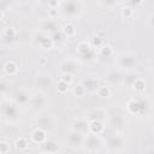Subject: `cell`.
<instances>
[{
	"label": "cell",
	"instance_id": "cell-7",
	"mask_svg": "<svg viewBox=\"0 0 154 154\" xmlns=\"http://www.w3.org/2000/svg\"><path fill=\"white\" fill-rule=\"evenodd\" d=\"M77 53H78L82 58L88 59V60H90V59L94 57V54H95V52H94V49H93L90 42H87V41L79 42V43L77 45Z\"/></svg>",
	"mask_w": 154,
	"mask_h": 154
},
{
	"label": "cell",
	"instance_id": "cell-1",
	"mask_svg": "<svg viewBox=\"0 0 154 154\" xmlns=\"http://www.w3.org/2000/svg\"><path fill=\"white\" fill-rule=\"evenodd\" d=\"M83 10L81 1H61L59 5V13L65 18H77Z\"/></svg>",
	"mask_w": 154,
	"mask_h": 154
},
{
	"label": "cell",
	"instance_id": "cell-33",
	"mask_svg": "<svg viewBox=\"0 0 154 154\" xmlns=\"http://www.w3.org/2000/svg\"><path fill=\"white\" fill-rule=\"evenodd\" d=\"M122 14L125 18H131L134 16V8H131V7H124L122 10Z\"/></svg>",
	"mask_w": 154,
	"mask_h": 154
},
{
	"label": "cell",
	"instance_id": "cell-30",
	"mask_svg": "<svg viewBox=\"0 0 154 154\" xmlns=\"http://www.w3.org/2000/svg\"><path fill=\"white\" fill-rule=\"evenodd\" d=\"M69 85L70 84H67L66 82H64V81H59L58 82V84H57V90H58V93H60V94H65V93H67V90H69Z\"/></svg>",
	"mask_w": 154,
	"mask_h": 154
},
{
	"label": "cell",
	"instance_id": "cell-16",
	"mask_svg": "<svg viewBox=\"0 0 154 154\" xmlns=\"http://www.w3.org/2000/svg\"><path fill=\"white\" fill-rule=\"evenodd\" d=\"M105 130V125L100 120H90L89 122V134L100 135Z\"/></svg>",
	"mask_w": 154,
	"mask_h": 154
},
{
	"label": "cell",
	"instance_id": "cell-9",
	"mask_svg": "<svg viewBox=\"0 0 154 154\" xmlns=\"http://www.w3.org/2000/svg\"><path fill=\"white\" fill-rule=\"evenodd\" d=\"M48 100L47 97L45 96V94L42 93H35L31 95V99H30V106L32 108H36V109H41L43 108L46 105H47Z\"/></svg>",
	"mask_w": 154,
	"mask_h": 154
},
{
	"label": "cell",
	"instance_id": "cell-23",
	"mask_svg": "<svg viewBox=\"0 0 154 154\" xmlns=\"http://www.w3.org/2000/svg\"><path fill=\"white\" fill-rule=\"evenodd\" d=\"M82 84H83V87L85 88L87 91H88V90H97V88H99L97 82H96V79H94V78H88V79L83 81Z\"/></svg>",
	"mask_w": 154,
	"mask_h": 154
},
{
	"label": "cell",
	"instance_id": "cell-22",
	"mask_svg": "<svg viewBox=\"0 0 154 154\" xmlns=\"http://www.w3.org/2000/svg\"><path fill=\"white\" fill-rule=\"evenodd\" d=\"M61 32H63V35H64V36L71 37V36H73V35H75V32H76V28H75V25H73V24L67 23V24H64V25L61 26Z\"/></svg>",
	"mask_w": 154,
	"mask_h": 154
},
{
	"label": "cell",
	"instance_id": "cell-24",
	"mask_svg": "<svg viewBox=\"0 0 154 154\" xmlns=\"http://www.w3.org/2000/svg\"><path fill=\"white\" fill-rule=\"evenodd\" d=\"M14 146H16L17 149H19V150H24V149H26V148L29 147V142H28V140H26L25 137L20 136V137H18V138L16 140Z\"/></svg>",
	"mask_w": 154,
	"mask_h": 154
},
{
	"label": "cell",
	"instance_id": "cell-17",
	"mask_svg": "<svg viewBox=\"0 0 154 154\" xmlns=\"http://www.w3.org/2000/svg\"><path fill=\"white\" fill-rule=\"evenodd\" d=\"M105 116H106V113H105L102 109L96 108V109H93V111L88 114L87 119H90V120H100V122H102V120L105 119ZM90 120H89V122H90Z\"/></svg>",
	"mask_w": 154,
	"mask_h": 154
},
{
	"label": "cell",
	"instance_id": "cell-35",
	"mask_svg": "<svg viewBox=\"0 0 154 154\" xmlns=\"http://www.w3.org/2000/svg\"><path fill=\"white\" fill-rule=\"evenodd\" d=\"M60 79L64 81V82H66L67 84H70L73 81V75L72 73H63V77Z\"/></svg>",
	"mask_w": 154,
	"mask_h": 154
},
{
	"label": "cell",
	"instance_id": "cell-26",
	"mask_svg": "<svg viewBox=\"0 0 154 154\" xmlns=\"http://www.w3.org/2000/svg\"><path fill=\"white\" fill-rule=\"evenodd\" d=\"M96 93L100 97H109L111 96V88L106 84L105 85H99Z\"/></svg>",
	"mask_w": 154,
	"mask_h": 154
},
{
	"label": "cell",
	"instance_id": "cell-15",
	"mask_svg": "<svg viewBox=\"0 0 154 154\" xmlns=\"http://www.w3.org/2000/svg\"><path fill=\"white\" fill-rule=\"evenodd\" d=\"M60 69H61V72L63 73H72L77 70V64L75 60L72 59H67V60H64L61 64H60Z\"/></svg>",
	"mask_w": 154,
	"mask_h": 154
},
{
	"label": "cell",
	"instance_id": "cell-6",
	"mask_svg": "<svg viewBox=\"0 0 154 154\" xmlns=\"http://www.w3.org/2000/svg\"><path fill=\"white\" fill-rule=\"evenodd\" d=\"M84 146L89 152H96L101 146V140L99 135L94 134H87L84 138Z\"/></svg>",
	"mask_w": 154,
	"mask_h": 154
},
{
	"label": "cell",
	"instance_id": "cell-4",
	"mask_svg": "<svg viewBox=\"0 0 154 154\" xmlns=\"http://www.w3.org/2000/svg\"><path fill=\"white\" fill-rule=\"evenodd\" d=\"M136 63H137L136 54L130 53V52L122 53L119 55V58H118V64L124 69H131V67H134L136 65Z\"/></svg>",
	"mask_w": 154,
	"mask_h": 154
},
{
	"label": "cell",
	"instance_id": "cell-18",
	"mask_svg": "<svg viewBox=\"0 0 154 154\" xmlns=\"http://www.w3.org/2000/svg\"><path fill=\"white\" fill-rule=\"evenodd\" d=\"M123 144H124V138L122 136H118V135L117 136H113L108 141V147L111 149H119V148L123 147Z\"/></svg>",
	"mask_w": 154,
	"mask_h": 154
},
{
	"label": "cell",
	"instance_id": "cell-31",
	"mask_svg": "<svg viewBox=\"0 0 154 154\" xmlns=\"http://www.w3.org/2000/svg\"><path fill=\"white\" fill-rule=\"evenodd\" d=\"M17 35V31H16V29L14 28H6L5 30H4V32H2V37L4 38H13L14 36Z\"/></svg>",
	"mask_w": 154,
	"mask_h": 154
},
{
	"label": "cell",
	"instance_id": "cell-36",
	"mask_svg": "<svg viewBox=\"0 0 154 154\" xmlns=\"http://www.w3.org/2000/svg\"><path fill=\"white\" fill-rule=\"evenodd\" d=\"M149 25L154 28V13H153V14L149 17Z\"/></svg>",
	"mask_w": 154,
	"mask_h": 154
},
{
	"label": "cell",
	"instance_id": "cell-20",
	"mask_svg": "<svg viewBox=\"0 0 154 154\" xmlns=\"http://www.w3.org/2000/svg\"><path fill=\"white\" fill-rule=\"evenodd\" d=\"M42 30L45 32H47V31H49V32H57L58 24H57L55 20H47V22H45L42 24Z\"/></svg>",
	"mask_w": 154,
	"mask_h": 154
},
{
	"label": "cell",
	"instance_id": "cell-10",
	"mask_svg": "<svg viewBox=\"0 0 154 154\" xmlns=\"http://www.w3.org/2000/svg\"><path fill=\"white\" fill-rule=\"evenodd\" d=\"M35 84L41 88V89H46L48 87H51L52 84V77L49 73H46V72H40L36 75L35 77Z\"/></svg>",
	"mask_w": 154,
	"mask_h": 154
},
{
	"label": "cell",
	"instance_id": "cell-32",
	"mask_svg": "<svg viewBox=\"0 0 154 154\" xmlns=\"http://www.w3.org/2000/svg\"><path fill=\"white\" fill-rule=\"evenodd\" d=\"M0 152H1V154H7L10 152V144L5 140H2L0 142Z\"/></svg>",
	"mask_w": 154,
	"mask_h": 154
},
{
	"label": "cell",
	"instance_id": "cell-11",
	"mask_svg": "<svg viewBox=\"0 0 154 154\" xmlns=\"http://www.w3.org/2000/svg\"><path fill=\"white\" fill-rule=\"evenodd\" d=\"M126 109L131 114H140V113L144 112L142 100L141 99H131L126 105Z\"/></svg>",
	"mask_w": 154,
	"mask_h": 154
},
{
	"label": "cell",
	"instance_id": "cell-2",
	"mask_svg": "<svg viewBox=\"0 0 154 154\" xmlns=\"http://www.w3.org/2000/svg\"><path fill=\"white\" fill-rule=\"evenodd\" d=\"M2 116L6 118L8 122H16L19 116V111L14 103L10 102H4L2 103Z\"/></svg>",
	"mask_w": 154,
	"mask_h": 154
},
{
	"label": "cell",
	"instance_id": "cell-14",
	"mask_svg": "<svg viewBox=\"0 0 154 154\" xmlns=\"http://www.w3.org/2000/svg\"><path fill=\"white\" fill-rule=\"evenodd\" d=\"M36 123H37V126L38 128H41V129H43L46 131L53 129V126H54V122H53V119L49 116H42V117H40L36 120Z\"/></svg>",
	"mask_w": 154,
	"mask_h": 154
},
{
	"label": "cell",
	"instance_id": "cell-28",
	"mask_svg": "<svg viewBox=\"0 0 154 154\" xmlns=\"http://www.w3.org/2000/svg\"><path fill=\"white\" fill-rule=\"evenodd\" d=\"M90 45H91L93 48H100L103 45V38L100 37L99 35H94L90 40Z\"/></svg>",
	"mask_w": 154,
	"mask_h": 154
},
{
	"label": "cell",
	"instance_id": "cell-29",
	"mask_svg": "<svg viewBox=\"0 0 154 154\" xmlns=\"http://www.w3.org/2000/svg\"><path fill=\"white\" fill-rule=\"evenodd\" d=\"M72 93H73V95H76V96H83V95L87 93V90H85V88L83 87V84L79 83V84H77L76 87H73Z\"/></svg>",
	"mask_w": 154,
	"mask_h": 154
},
{
	"label": "cell",
	"instance_id": "cell-37",
	"mask_svg": "<svg viewBox=\"0 0 154 154\" xmlns=\"http://www.w3.org/2000/svg\"><path fill=\"white\" fill-rule=\"evenodd\" d=\"M41 154H53V153H49V152H45V150H43Z\"/></svg>",
	"mask_w": 154,
	"mask_h": 154
},
{
	"label": "cell",
	"instance_id": "cell-19",
	"mask_svg": "<svg viewBox=\"0 0 154 154\" xmlns=\"http://www.w3.org/2000/svg\"><path fill=\"white\" fill-rule=\"evenodd\" d=\"M4 71L8 76H14L18 72V65L14 61H7L4 65Z\"/></svg>",
	"mask_w": 154,
	"mask_h": 154
},
{
	"label": "cell",
	"instance_id": "cell-34",
	"mask_svg": "<svg viewBox=\"0 0 154 154\" xmlns=\"http://www.w3.org/2000/svg\"><path fill=\"white\" fill-rule=\"evenodd\" d=\"M47 13H48V17L51 19H55L59 14V8H48Z\"/></svg>",
	"mask_w": 154,
	"mask_h": 154
},
{
	"label": "cell",
	"instance_id": "cell-38",
	"mask_svg": "<svg viewBox=\"0 0 154 154\" xmlns=\"http://www.w3.org/2000/svg\"><path fill=\"white\" fill-rule=\"evenodd\" d=\"M152 70H153V71H154V61H153V63H152Z\"/></svg>",
	"mask_w": 154,
	"mask_h": 154
},
{
	"label": "cell",
	"instance_id": "cell-5",
	"mask_svg": "<svg viewBox=\"0 0 154 154\" xmlns=\"http://www.w3.org/2000/svg\"><path fill=\"white\" fill-rule=\"evenodd\" d=\"M71 130L82 135L89 134V120L87 118H77L71 124Z\"/></svg>",
	"mask_w": 154,
	"mask_h": 154
},
{
	"label": "cell",
	"instance_id": "cell-8",
	"mask_svg": "<svg viewBox=\"0 0 154 154\" xmlns=\"http://www.w3.org/2000/svg\"><path fill=\"white\" fill-rule=\"evenodd\" d=\"M84 138H85L84 135L71 130V132H70V134L67 135V137H66V141H67V144H69L70 147L78 148V147H81L82 144H84Z\"/></svg>",
	"mask_w": 154,
	"mask_h": 154
},
{
	"label": "cell",
	"instance_id": "cell-3",
	"mask_svg": "<svg viewBox=\"0 0 154 154\" xmlns=\"http://www.w3.org/2000/svg\"><path fill=\"white\" fill-rule=\"evenodd\" d=\"M35 41L38 42V46L43 49H51L54 46V40L43 30H40L35 34Z\"/></svg>",
	"mask_w": 154,
	"mask_h": 154
},
{
	"label": "cell",
	"instance_id": "cell-21",
	"mask_svg": "<svg viewBox=\"0 0 154 154\" xmlns=\"http://www.w3.org/2000/svg\"><path fill=\"white\" fill-rule=\"evenodd\" d=\"M131 87H132V89H134L135 91H137V93H142V91H144V89H146V82H144L143 78L137 77V78L135 79V82L132 83Z\"/></svg>",
	"mask_w": 154,
	"mask_h": 154
},
{
	"label": "cell",
	"instance_id": "cell-25",
	"mask_svg": "<svg viewBox=\"0 0 154 154\" xmlns=\"http://www.w3.org/2000/svg\"><path fill=\"white\" fill-rule=\"evenodd\" d=\"M100 55L103 58H109L113 55V48L109 45H102L100 47Z\"/></svg>",
	"mask_w": 154,
	"mask_h": 154
},
{
	"label": "cell",
	"instance_id": "cell-12",
	"mask_svg": "<svg viewBox=\"0 0 154 154\" xmlns=\"http://www.w3.org/2000/svg\"><path fill=\"white\" fill-rule=\"evenodd\" d=\"M31 141L38 144H43L47 141V131L41 128H36L31 132Z\"/></svg>",
	"mask_w": 154,
	"mask_h": 154
},
{
	"label": "cell",
	"instance_id": "cell-27",
	"mask_svg": "<svg viewBox=\"0 0 154 154\" xmlns=\"http://www.w3.org/2000/svg\"><path fill=\"white\" fill-rule=\"evenodd\" d=\"M43 150L45 152H49V153H55L57 150H58V144L54 142V141H46L45 143H43Z\"/></svg>",
	"mask_w": 154,
	"mask_h": 154
},
{
	"label": "cell",
	"instance_id": "cell-13",
	"mask_svg": "<svg viewBox=\"0 0 154 154\" xmlns=\"http://www.w3.org/2000/svg\"><path fill=\"white\" fill-rule=\"evenodd\" d=\"M30 99H31V96L24 90H17L13 95L14 102L17 105H22V106H25V105L30 103Z\"/></svg>",
	"mask_w": 154,
	"mask_h": 154
}]
</instances>
